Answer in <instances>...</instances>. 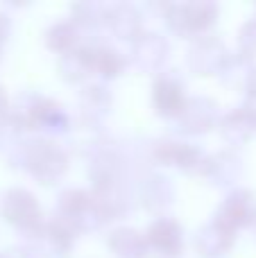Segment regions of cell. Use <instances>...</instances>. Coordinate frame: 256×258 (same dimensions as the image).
Returning <instances> with one entry per match:
<instances>
[{
	"label": "cell",
	"mask_w": 256,
	"mask_h": 258,
	"mask_svg": "<svg viewBox=\"0 0 256 258\" xmlns=\"http://www.w3.org/2000/svg\"><path fill=\"white\" fill-rule=\"evenodd\" d=\"M190 95L186 91V80L177 71H163L154 77L152 84V107L163 120H175L184 113Z\"/></svg>",
	"instance_id": "cell-7"
},
{
	"label": "cell",
	"mask_w": 256,
	"mask_h": 258,
	"mask_svg": "<svg viewBox=\"0 0 256 258\" xmlns=\"http://www.w3.org/2000/svg\"><path fill=\"white\" fill-rule=\"evenodd\" d=\"M150 159L163 168H177L184 174L202 177L209 154H204L198 145L179 138H157L150 145Z\"/></svg>",
	"instance_id": "cell-6"
},
{
	"label": "cell",
	"mask_w": 256,
	"mask_h": 258,
	"mask_svg": "<svg viewBox=\"0 0 256 258\" xmlns=\"http://www.w3.org/2000/svg\"><path fill=\"white\" fill-rule=\"evenodd\" d=\"M104 27L116 36L118 41H127L134 43L141 34L145 32L143 14L136 5L132 3H116L107 7V18H104Z\"/></svg>",
	"instance_id": "cell-14"
},
{
	"label": "cell",
	"mask_w": 256,
	"mask_h": 258,
	"mask_svg": "<svg viewBox=\"0 0 256 258\" xmlns=\"http://www.w3.org/2000/svg\"><path fill=\"white\" fill-rule=\"evenodd\" d=\"M0 258H5V254H0Z\"/></svg>",
	"instance_id": "cell-32"
},
{
	"label": "cell",
	"mask_w": 256,
	"mask_h": 258,
	"mask_svg": "<svg viewBox=\"0 0 256 258\" xmlns=\"http://www.w3.org/2000/svg\"><path fill=\"white\" fill-rule=\"evenodd\" d=\"M14 165L23 168L30 177H34L43 186H54L66 177L71 168V154L52 136H34L18 143V147L9 154Z\"/></svg>",
	"instance_id": "cell-1"
},
{
	"label": "cell",
	"mask_w": 256,
	"mask_h": 258,
	"mask_svg": "<svg viewBox=\"0 0 256 258\" xmlns=\"http://www.w3.org/2000/svg\"><path fill=\"white\" fill-rule=\"evenodd\" d=\"M236 54H240L247 61H256V16L249 18L238 32V50Z\"/></svg>",
	"instance_id": "cell-27"
},
{
	"label": "cell",
	"mask_w": 256,
	"mask_h": 258,
	"mask_svg": "<svg viewBox=\"0 0 256 258\" xmlns=\"http://www.w3.org/2000/svg\"><path fill=\"white\" fill-rule=\"evenodd\" d=\"M218 132H220L222 141L229 145V150H236V147L247 145V143L254 138L256 122L243 107H238V109H234V111L225 113V116L220 118Z\"/></svg>",
	"instance_id": "cell-19"
},
{
	"label": "cell",
	"mask_w": 256,
	"mask_h": 258,
	"mask_svg": "<svg viewBox=\"0 0 256 258\" xmlns=\"http://www.w3.org/2000/svg\"><path fill=\"white\" fill-rule=\"evenodd\" d=\"M9 109H12V102H9V95L5 91V86H0V118L7 116Z\"/></svg>",
	"instance_id": "cell-30"
},
{
	"label": "cell",
	"mask_w": 256,
	"mask_h": 258,
	"mask_svg": "<svg viewBox=\"0 0 256 258\" xmlns=\"http://www.w3.org/2000/svg\"><path fill=\"white\" fill-rule=\"evenodd\" d=\"M107 7L109 5H100V3H77L71 7V21L75 23L80 32L98 30V27L104 25Z\"/></svg>",
	"instance_id": "cell-24"
},
{
	"label": "cell",
	"mask_w": 256,
	"mask_h": 258,
	"mask_svg": "<svg viewBox=\"0 0 256 258\" xmlns=\"http://www.w3.org/2000/svg\"><path fill=\"white\" fill-rule=\"evenodd\" d=\"M80 236L82 233L66 218L54 213L45 222V229L39 236V240H34V247L39 249V254H45L48 258H66L68 254H73Z\"/></svg>",
	"instance_id": "cell-13"
},
{
	"label": "cell",
	"mask_w": 256,
	"mask_h": 258,
	"mask_svg": "<svg viewBox=\"0 0 256 258\" xmlns=\"http://www.w3.org/2000/svg\"><path fill=\"white\" fill-rule=\"evenodd\" d=\"M245 95H256V68L252 71V75H249L247 84H245Z\"/></svg>",
	"instance_id": "cell-31"
},
{
	"label": "cell",
	"mask_w": 256,
	"mask_h": 258,
	"mask_svg": "<svg viewBox=\"0 0 256 258\" xmlns=\"http://www.w3.org/2000/svg\"><path fill=\"white\" fill-rule=\"evenodd\" d=\"M236 238H238V233L229 231L222 224H218L216 220H211L195 231L193 247L200 258H222L234 249Z\"/></svg>",
	"instance_id": "cell-17"
},
{
	"label": "cell",
	"mask_w": 256,
	"mask_h": 258,
	"mask_svg": "<svg viewBox=\"0 0 256 258\" xmlns=\"http://www.w3.org/2000/svg\"><path fill=\"white\" fill-rule=\"evenodd\" d=\"M107 249L116 258H148L150 249L145 242V231L134 227H113L107 236Z\"/></svg>",
	"instance_id": "cell-18"
},
{
	"label": "cell",
	"mask_w": 256,
	"mask_h": 258,
	"mask_svg": "<svg viewBox=\"0 0 256 258\" xmlns=\"http://www.w3.org/2000/svg\"><path fill=\"white\" fill-rule=\"evenodd\" d=\"M243 174H245V163L240 159V154L227 147V150L218 152V154H209L202 177L207 181H211L213 186L229 188L236 186L243 179Z\"/></svg>",
	"instance_id": "cell-15"
},
{
	"label": "cell",
	"mask_w": 256,
	"mask_h": 258,
	"mask_svg": "<svg viewBox=\"0 0 256 258\" xmlns=\"http://www.w3.org/2000/svg\"><path fill=\"white\" fill-rule=\"evenodd\" d=\"M54 213L66 218L80 233L98 231L104 224H109L93 192L84 190V188H68V190L59 192Z\"/></svg>",
	"instance_id": "cell-5"
},
{
	"label": "cell",
	"mask_w": 256,
	"mask_h": 258,
	"mask_svg": "<svg viewBox=\"0 0 256 258\" xmlns=\"http://www.w3.org/2000/svg\"><path fill=\"white\" fill-rule=\"evenodd\" d=\"M113 95L102 82H89L80 91V109L86 122H98L111 111Z\"/></svg>",
	"instance_id": "cell-21"
},
{
	"label": "cell",
	"mask_w": 256,
	"mask_h": 258,
	"mask_svg": "<svg viewBox=\"0 0 256 258\" xmlns=\"http://www.w3.org/2000/svg\"><path fill=\"white\" fill-rule=\"evenodd\" d=\"M220 107L209 95H190L184 113L177 118V129L186 136H204L220 125Z\"/></svg>",
	"instance_id": "cell-12"
},
{
	"label": "cell",
	"mask_w": 256,
	"mask_h": 258,
	"mask_svg": "<svg viewBox=\"0 0 256 258\" xmlns=\"http://www.w3.org/2000/svg\"><path fill=\"white\" fill-rule=\"evenodd\" d=\"M213 220L234 233L254 227L256 224V195L252 190H247V188H234L222 200V204L218 206V211L213 213Z\"/></svg>",
	"instance_id": "cell-9"
},
{
	"label": "cell",
	"mask_w": 256,
	"mask_h": 258,
	"mask_svg": "<svg viewBox=\"0 0 256 258\" xmlns=\"http://www.w3.org/2000/svg\"><path fill=\"white\" fill-rule=\"evenodd\" d=\"M170 57V41L159 32L145 30L134 43H130V61L143 73L166 71V61Z\"/></svg>",
	"instance_id": "cell-11"
},
{
	"label": "cell",
	"mask_w": 256,
	"mask_h": 258,
	"mask_svg": "<svg viewBox=\"0 0 256 258\" xmlns=\"http://www.w3.org/2000/svg\"><path fill=\"white\" fill-rule=\"evenodd\" d=\"M220 16V7L211 0H190V3H168L163 7V21L168 30L179 39L207 36Z\"/></svg>",
	"instance_id": "cell-3"
},
{
	"label": "cell",
	"mask_w": 256,
	"mask_h": 258,
	"mask_svg": "<svg viewBox=\"0 0 256 258\" xmlns=\"http://www.w3.org/2000/svg\"><path fill=\"white\" fill-rule=\"evenodd\" d=\"M229 57L231 52L227 50L225 41L218 39L216 34H207L190 43L188 54H186V63H188V71L193 75L211 77V75H222Z\"/></svg>",
	"instance_id": "cell-8"
},
{
	"label": "cell",
	"mask_w": 256,
	"mask_h": 258,
	"mask_svg": "<svg viewBox=\"0 0 256 258\" xmlns=\"http://www.w3.org/2000/svg\"><path fill=\"white\" fill-rule=\"evenodd\" d=\"M254 63L252 61H247V59H243L240 54H231L229 57V61H227V66H225V71H222V80H225V84H229V86H240V89L245 91V84H247V80H249V75H252V71H254Z\"/></svg>",
	"instance_id": "cell-25"
},
{
	"label": "cell",
	"mask_w": 256,
	"mask_h": 258,
	"mask_svg": "<svg viewBox=\"0 0 256 258\" xmlns=\"http://www.w3.org/2000/svg\"><path fill=\"white\" fill-rule=\"evenodd\" d=\"M150 254L159 258H179L184 254V227L170 215H159L145 229Z\"/></svg>",
	"instance_id": "cell-10"
},
{
	"label": "cell",
	"mask_w": 256,
	"mask_h": 258,
	"mask_svg": "<svg viewBox=\"0 0 256 258\" xmlns=\"http://www.w3.org/2000/svg\"><path fill=\"white\" fill-rule=\"evenodd\" d=\"M59 75L68 84H89L93 77V43L84 41L75 52L59 57Z\"/></svg>",
	"instance_id": "cell-20"
},
{
	"label": "cell",
	"mask_w": 256,
	"mask_h": 258,
	"mask_svg": "<svg viewBox=\"0 0 256 258\" xmlns=\"http://www.w3.org/2000/svg\"><path fill=\"white\" fill-rule=\"evenodd\" d=\"M136 197H139L143 209H148L150 213H154L159 218V215H163V211H166L168 206H172V202H175V186H172V181L168 177H163V174L148 172L141 177Z\"/></svg>",
	"instance_id": "cell-16"
},
{
	"label": "cell",
	"mask_w": 256,
	"mask_h": 258,
	"mask_svg": "<svg viewBox=\"0 0 256 258\" xmlns=\"http://www.w3.org/2000/svg\"><path fill=\"white\" fill-rule=\"evenodd\" d=\"M130 57L111 43H93V75L111 82L125 73Z\"/></svg>",
	"instance_id": "cell-22"
},
{
	"label": "cell",
	"mask_w": 256,
	"mask_h": 258,
	"mask_svg": "<svg viewBox=\"0 0 256 258\" xmlns=\"http://www.w3.org/2000/svg\"><path fill=\"white\" fill-rule=\"evenodd\" d=\"M21 132H23V127L18 125V120L12 116V113L0 118V152H5L7 156L12 154V152L18 147V143L23 141Z\"/></svg>",
	"instance_id": "cell-26"
},
{
	"label": "cell",
	"mask_w": 256,
	"mask_h": 258,
	"mask_svg": "<svg viewBox=\"0 0 256 258\" xmlns=\"http://www.w3.org/2000/svg\"><path fill=\"white\" fill-rule=\"evenodd\" d=\"M5 258H41L39 249L32 245H14L7 251H3Z\"/></svg>",
	"instance_id": "cell-28"
},
{
	"label": "cell",
	"mask_w": 256,
	"mask_h": 258,
	"mask_svg": "<svg viewBox=\"0 0 256 258\" xmlns=\"http://www.w3.org/2000/svg\"><path fill=\"white\" fill-rule=\"evenodd\" d=\"M0 213H3L5 222L12 224L18 233L32 238V240H39V236L45 229V222H48L43 206L39 204L34 192H30L27 188H12L5 192Z\"/></svg>",
	"instance_id": "cell-4"
},
{
	"label": "cell",
	"mask_w": 256,
	"mask_h": 258,
	"mask_svg": "<svg viewBox=\"0 0 256 258\" xmlns=\"http://www.w3.org/2000/svg\"><path fill=\"white\" fill-rule=\"evenodd\" d=\"M82 43H84V41H82V32L77 30V25L71 18H68V21L52 23V25L45 30V45H48L50 52L59 54V57L75 52Z\"/></svg>",
	"instance_id": "cell-23"
},
{
	"label": "cell",
	"mask_w": 256,
	"mask_h": 258,
	"mask_svg": "<svg viewBox=\"0 0 256 258\" xmlns=\"http://www.w3.org/2000/svg\"><path fill=\"white\" fill-rule=\"evenodd\" d=\"M9 32H12V21H9L7 14L0 12V48H3V43L7 41Z\"/></svg>",
	"instance_id": "cell-29"
},
{
	"label": "cell",
	"mask_w": 256,
	"mask_h": 258,
	"mask_svg": "<svg viewBox=\"0 0 256 258\" xmlns=\"http://www.w3.org/2000/svg\"><path fill=\"white\" fill-rule=\"evenodd\" d=\"M14 118L18 120V125L30 132H45L43 136L59 132H68L73 127L71 116L66 113V109L57 102V100L48 98L41 93H23L16 98V102H12L9 109Z\"/></svg>",
	"instance_id": "cell-2"
}]
</instances>
